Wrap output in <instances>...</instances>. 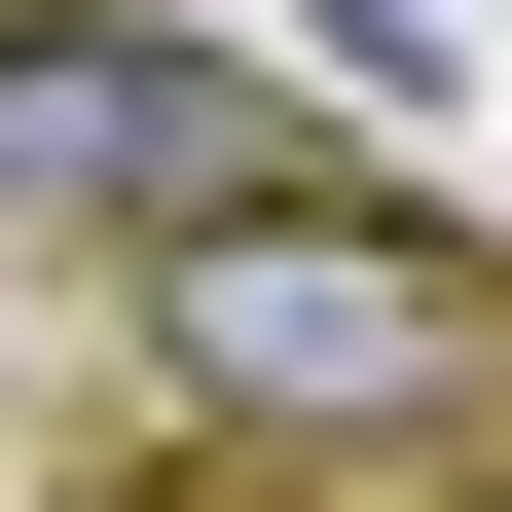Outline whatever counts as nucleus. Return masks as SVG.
<instances>
[{"mask_svg":"<svg viewBox=\"0 0 512 512\" xmlns=\"http://www.w3.org/2000/svg\"><path fill=\"white\" fill-rule=\"evenodd\" d=\"M147 366H183L220 439H439V403L512 366V256H439L403 183H220V220L147 256Z\"/></svg>","mask_w":512,"mask_h":512,"instance_id":"obj_1","label":"nucleus"},{"mask_svg":"<svg viewBox=\"0 0 512 512\" xmlns=\"http://www.w3.org/2000/svg\"><path fill=\"white\" fill-rule=\"evenodd\" d=\"M220 183H293L220 37H110V0H0V220H37V256H183Z\"/></svg>","mask_w":512,"mask_h":512,"instance_id":"obj_2","label":"nucleus"}]
</instances>
